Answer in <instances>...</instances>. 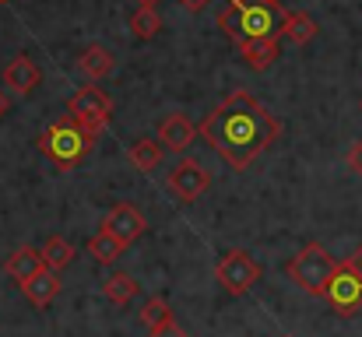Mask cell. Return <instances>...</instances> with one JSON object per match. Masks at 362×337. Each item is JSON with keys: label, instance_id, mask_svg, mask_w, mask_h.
I'll list each match as a JSON object with an SVG mask.
<instances>
[{"label": "cell", "instance_id": "6da1fadb", "mask_svg": "<svg viewBox=\"0 0 362 337\" xmlns=\"http://www.w3.org/2000/svg\"><path fill=\"white\" fill-rule=\"evenodd\" d=\"M201 137L222 155L226 165H233V172H246L253 158L281 137V123L250 92H233L204 116Z\"/></svg>", "mask_w": 362, "mask_h": 337}, {"label": "cell", "instance_id": "7a4b0ae2", "mask_svg": "<svg viewBox=\"0 0 362 337\" xmlns=\"http://www.w3.org/2000/svg\"><path fill=\"white\" fill-rule=\"evenodd\" d=\"M285 14L271 0H229L218 14V28L240 46L243 39H260V35H281Z\"/></svg>", "mask_w": 362, "mask_h": 337}, {"label": "cell", "instance_id": "3957f363", "mask_svg": "<svg viewBox=\"0 0 362 337\" xmlns=\"http://www.w3.org/2000/svg\"><path fill=\"white\" fill-rule=\"evenodd\" d=\"M92 144H95V137H92L78 119H71V116L49 123V126L39 134V141H35V148H39L53 165H60V169H78V165L88 158Z\"/></svg>", "mask_w": 362, "mask_h": 337}, {"label": "cell", "instance_id": "277c9868", "mask_svg": "<svg viewBox=\"0 0 362 337\" xmlns=\"http://www.w3.org/2000/svg\"><path fill=\"white\" fill-rule=\"evenodd\" d=\"M338 267H341V264H338L320 242H306V246L288 260V278H292L306 295L324 299V295H327V285H331V278H334Z\"/></svg>", "mask_w": 362, "mask_h": 337}, {"label": "cell", "instance_id": "5b68a950", "mask_svg": "<svg viewBox=\"0 0 362 337\" xmlns=\"http://www.w3.org/2000/svg\"><path fill=\"white\" fill-rule=\"evenodd\" d=\"M67 116L78 119L92 137H99V130H103V126L110 123V116H113V99H110L103 88H95V85L78 88V92L71 95V102H67Z\"/></svg>", "mask_w": 362, "mask_h": 337}, {"label": "cell", "instance_id": "8992f818", "mask_svg": "<svg viewBox=\"0 0 362 337\" xmlns=\"http://www.w3.org/2000/svg\"><path fill=\"white\" fill-rule=\"evenodd\" d=\"M260 264L246 253V249H229V253H222V260H218V267H215V278H218V285L229 292V295H246L253 285H260Z\"/></svg>", "mask_w": 362, "mask_h": 337}, {"label": "cell", "instance_id": "52a82bcc", "mask_svg": "<svg viewBox=\"0 0 362 337\" xmlns=\"http://www.w3.org/2000/svg\"><path fill=\"white\" fill-rule=\"evenodd\" d=\"M165 187H169V194H173L176 201L194 204V201H197V197H204V190L211 187V176H208V169H204L201 162L183 158V162H176V165L169 169Z\"/></svg>", "mask_w": 362, "mask_h": 337}, {"label": "cell", "instance_id": "ba28073f", "mask_svg": "<svg viewBox=\"0 0 362 337\" xmlns=\"http://www.w3.org/2000/svg\"><path fill=\"white\" fill-rule=\"evenodd\" d=\"M324 299H327L341 317H352V313L362 306V278L349 267V264H341V267L334 271V278H331Z\"/></svg>", "mask_w": 362, "mask_h": 337}, {"label": "cell", "instance_id": "9c48e42d", "mask_svg": "<svg viewBox=\"0 0 362 337\" xmlns=\"http://www.w3.org/2000/svg\"><path fill=\"white\" fill-rule=\"evenodd\" d=\"M197 134H201V126H194V119H190L187 112H169V116L158 119V141H162V148L173 151V155H176V151H187Z\"/></svg>", "mask_w": 362, "mask_h": 337}, {"label": "cell", "instance_id": "30bf717a", "mask_svg": "<svg viewBox=\"0 0 362 337\" xmlns=\"http://www.w3.org/2000/svg\"><path fill=\"white\" fill-rule=\"evenodd\" d=\"M4 88L14 92V95H32L39 85H42V71L35 67V60L28 57H14L7 67H4Z\"/></svg>", "mask_w": 362, "mask_h": 337}, {"label": "cell", "instance_id": "8fae6325", "mask_svg": "<svg viewBox=\"0 0 362 337\" xmlns=\"http://www.w3.org/2000/svg\"><path fill=\"white\" fill-rule=\"evenodd\" d=\"M103 228L117 232L123 242H134V239H141V235H144L148 222H144V215H141V211H137L134 204H117V208H113V211L106 215Z\"/></svg>", "mask_w": 362, "mask_h": 337}, {"label": "cell", "instance_id": "7c38bea8", "mask_svg": "<svg viewBox=\"0 0 362 337\" xmlns=\"http://www.w3.org/2000/svg\"><path fill=\"white\" fill-rule=\"evenodd\" d=\"M42 267H46V260H42V249H35V246H18V249L7 256V264H4L7 278L18 281V285L32 281Z\"/></svg>", "mask_w": 362, "mask_h": 337}, {"label": "cell", "instance_id": "4fadbf2b", "mask_svg": "<svg viewBox=\"0 0 362 337\" xmlns=\"http://www.w3.org/2000/svg\"><path fill=\"white\" fill-rule=\"evenodd\" d=\"M278 53H281L278 35H260V39H243L240 42V57L246 60L250 71H267L278 60Z\"/></svg>", "mask_w": 362, "mask_h": 337}, {"label": "cell", "instance_id": "5bb4252c", "mask_svg": "<svg viewBox=\"0 0 362 337\" xmlns=\"http://www.w3.org/2000/svg\"><path fill=\"white\" fill-rule=\"evenodd\" d=\"M21 292H25V299H28L35 309H46V306L60 295V271L42 267L32 281H25V285H21Z\"/></svg>", "mask_w": 362, "mask_h": 337}, {"label": "cell", "instance_id": "9a60e30c", "mask_svg": "<svg viewBox=\"0 0 362 337\" xmlns=\"http://www.w3.org/2000/svg\"><path fill=\"white\" fill-rule=\"evenodd\" d=\"M78 67H81V74L85 78H92V81H103V78H110L113 74V67H117V57L106 49V46H85L81 49V57H78Z\"/></svg>", "mask_w": 362, "mask_h": 337}, {"label": "cell", "instance_id": "2e32d148", "mask_svg": "<svg viewBox=\"0 0 362 337\" xmlns=\"http://www.w3.org/2000/svg\"><path fill=\"white\" fill-rule=\"evenodd\" d=\"M127 246H130V242H123L120 235H117V232H110V228H99V232L88 239V253H92V260H95V264H103V267L117 264Z\"/></svg>", "mask_w": 362, "mask_h": 337}, {"label": "cell", "instance_id": "e0dca14e", "mask_svg": "<svg viewBox=\"0 0 362 337\" xmlns=\"http://www.w3.org/2000/svg\"><path fill=\"white\" fill-rule=\"evenodd\" d=\"M162 141L158 137H137L134 144H130V165L137 169V172H155L158 165H162Z\"/></svg>", "mask_w": 362, "mask_h": 337}, {"label": "cell", "instance_id": "ac0fdd59", "mask_svg": "<svg viewBox=\"0 0 362 337\" xmlns=\"http://www.w3.org/2000/svg\"><path fill=\"white\" fill-rule=\"evenodd\" d=\"M103 292H106V299L113 302V306H130L137 295H141V285L130 278V274H123V271H113L106 281H103Z\"/></svg>", "mask_w": 362, "mask_h": 337}, {"label": "cell", "instance_id": "d6986e66", "mask_svg": "<svg viewBox=\"0 0 362 337\" xmlns=\"http://www.w3.org/2000/svg\"><path fill=\"white\" fill-rule=\"evenodd\" d=\"M317 32H320V28H317V21H313L306 11H288V14H285L281 35H285L288 42H296V46H306V42H310Z\"/></svg>", "mask_w": 362, "mask_h": 337}, {"label": "cell", "instance_id": "ffe728a7", "mask_svg": "<svg viewBox=\"0 0 362 337\" xmlns=\"http://www.w3.org/2000/svg\"><path fill=\"white\" fill-rule=\"evenodd\" d=\"M42 260H46V267H53V271H64V267H71L74 264V256H78V249L67 242V239H60V235H49L42 246Z\"/></svg>", "mask_w": 362, "mask_h": 337}, {"label": "cell", "instance_id": "44dd1931", "mask_svg": "<svg viewBox=\"0 0 362 337\" xmlns=\"http://www.w3.org/2000/svg\"><path fill=\"white\" fill-rule=\"evenodd\" d=\"M130 32H134L137 39H155V35L162 32V18H158V11L148 7V4H141V7L130 14Z\"/></svg>", "mask_w": 362, "mask_h": 337}, {"label": "cell", "instance_id": "7402d4cb", "mask_svg": "<svg viewBox=\"0 0 362 337\" xmlns=\"http://www.w3.org/2000/svg\"><path fill=\"white\" fill-rule=\"evenodd\" d=\"M137 320L148 327V331H155V327H162V324H169L173 320V309H169V302L165 299H158V295H151L144 306H141V313H137Z\"/></svg>", "mask_w": 362, "mask_h": 337}, {"label": "cell", "instance_id": "603a6c76", "mask_svg": "<svg viewBox=\"0 0 362 337\" xmlns=\"http://www.w3.org/2000/svg\"><path fill=\"white\" fill-rule=\"evenodd\" d=\"M148 337H190L176 320H169V324H162V327H155V331H148Z\"/></svg>", "mask_w": 362, "mask_h": 337}, {"label": "cell", "instance_id": "cb8c5ba5", "mask_svg": "<svg viewBox=\"0 0 362 337\" xmlns=\"http://www.w3.org/2000/svg\"><path fill=\"white\" fill-rule=\"evenodd\" d=\"M349 169L362 176V141H356V144L349 148Z\"/></svg>", "mask_w": 362, "mask_h": 337}, {"label": "cell", "instance_id": "d4e9b609", "mask_svg": "<svg viewBox=\"0 0 362 337\" xmlns=\"http://www.w3.org/2000/svg\"><path fill=\"white\" fill-rule=\"evenodd\" d=\"M345 264H349V267H352V271H356V274L362 278V246L356 249V253H352V256H349V260H345Z\"/></svg>", "mask_w": 362, "mask_h": 337}, {"label": "cell", "instance_id": "484cf974", "mask_svg": "<svg viewBox=\"0 0 362 337\" xmlns=\"http://www.w3.org/2000/svg\"><path fill=\"white\" fill-rule=\"evenodd\" d=\"M180 4H183L187 11H194V14H197V11H204V7H208L211 0H180Z\"/></svg>", "mask_w": 362, "mask_h": 337}, {"label": "cell", "instance_id": "4316f807", "mask_svg": "<svg viewBox=\"0 0 362 337\" xmlns=\"http://www.w3.org/2000/svg\"><path fill=\"white\" fill-rule=\"evenodd\" d=\"M7 110H11V102H7V92H4V88H0V119H4V116H7Z\"/></svg>", "mask_w": 362, "mask_h": 337}, {"label": "cell", "instance_id": "83f0119b", "mask_svg": "<svg viewBox=\"0 0 362 337\" xmlns=\"http://www.w3.org/2000/svg\"><path fill=\"white\" fill-rule=\"evenodd\" d=\"M137 4H148V7H155V4H158V0H137Z\"/></svg>", "mask_w": 362, "mask_h": 337}, {"label": "cell", "instance_id": "f1b7e54d", "mask_svg": "<svg viewBox=\"0 0 362 337\" xmlns=\"http://www.w3.org/2000/svg\"><path fill=\"white\" fill-rule=\"evenodd\" d=\"M271 4H278V0H271Z\"/></svg>", "mask_w": 362, "mask_h": 337}]
</instances>
